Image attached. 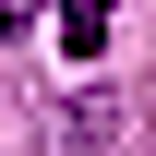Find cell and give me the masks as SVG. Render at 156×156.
Here are the masks:
<instances>
[{"mask_svg": "<svg viewBox=\"0 0 156 156\" xmlns=\"http://www.w3.org/2000/svg\"><path fill=\"white\" fill-rule=\"evenodd\" d=\"M108 12L120 0H60V60H108Z\"/></svg>", "mask_w": 156, "mask_h": 156, "instance_id": "obj_1", "label": "cell"}]
</instances>
